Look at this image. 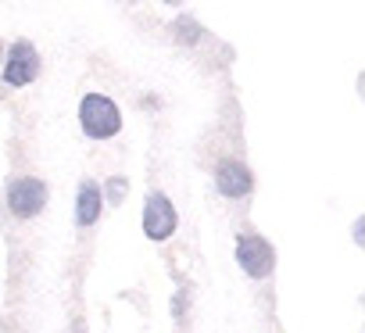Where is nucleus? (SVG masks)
<instances>
[{
  "instance_id": "423d86ee",
  "label": "nucleus",
  "mask_w": 365,
  "mask_h": 333,
  "mask_svg": "<svg viewBox=\"0 0 365 333\" xmlns=\"http://www.w3.org/2000/svg\"><path fill=\"white\" fill-rule=\"evenodd\" d=\"M215 190L222 198H230V201L247 198L255 190V176H251V169H247L240 158H222L215 165Z\"/></svg>"
},
{
  "instance_id": "f8f14e48",
  "label": "nucleus",
  "mask_w": 365,
  "mask_h": 333,
  "mask_svg": "<svg viewBox=\"0 0 365 333\" xmlns=\"http://www.w3.org/2000/svg\"><path fill=\"white\" fill-rule=\"evenodd\" d=\"M129 4H133V0H129Z\"/></svg>"
},
{
  "instance_id": "9b49d317",
  "label": "nucleus",
  "mask_w": 365,
  "mask_h": 333,
  "mask_svg": "<svg viewBox=\"0 0 365 333\" xmlns=\"http://www.w3.org/2000/svg\"><path fill=\"white\" fill-rule=\"evenodd\" d=\"M168 4H179V0H168Z\"/></svg>"
},
{
  "instance_id": "f257e3e1",
  "label": "nucleus",
  "mask_w": 365,
  "mask_h": 333,
  "mask_svg": "<svg viewBox=\"0 0 365 333\" xmlns=\"http://www.w3.org/2000/svg\"><path fill=\"white\" fill-rule=\"evenodd\" d=\"M79 129L90 140H111L122 133V111L108 93H86L79 101Z\"/></svg>"
},
{
  "instance_id": "7ed1b4c3",
  "label": "nucleus",
  "mask_w": 365,
  "mask_h": 333,
  "mask_svg": "<svg viewBox=\"0 0 365 333\" xmlns=\"http://www.w3.org/2000/svg\"><path fill=\"white\" fill-rule=\"evenodd\" d=\"M51 201V187L36 176H15L8 180V212L15 219H36Z\"/></svg>"
},
{
  "instance_id": "39448f33",
  "label": "nucleus",
  "mask_w": 365,
  "mask_h": 333,
  "mask_svg": "<svg viewBox=\"0 0 365 333\" xmlns=\"http://www.w3.org/2000/svg\"><path fill=\"white\" fill-rule=\"evenodd\" d=\"M175 226H179V215H175V205L168 201V194L150 190L147 205H143V237L161 244V240H168L175 233Z\"/></svg>"
},
{
  "instance_id": "0eeeda50",
  "label": "nucleus",
  "mask_w": 365,
  "mask_h": 333,
  "mask_svg": "<svg viewBox=\"0 0 365 333\" xmlns=\"http://www.w3.org/2000/svg\"><path fill=\"white\" fill-rule=\"evenodd\" d=\"M101 212H104L101 183H97V180H83V183H79V190H76V226H79V230L97 226Z\"/></svg>"
},
{
  "instance_id": "6e6552de",
  "label": "nucleus",
  "mask_w": 365,
  "mask_h": 333,
  "mask_svg": "<svg viewBox=\"0 0 365 333\" xmlns=\"http://www.w3.org/2000/svg\"><path fill=\"white\" fill-rule=\"evenodd\" d=\"M201 36H205V29L197 26V19H190V15L175 19V40H179V43H187V47H190V43H197Z\"/></svg>"
},
{
  "instance_id": "f03ea898",
  "label": "nucleus",
  "mask_w": 365,
  "mask_h": 333,
  "mask_svg": "<svg viewBox=\"0 0 365 333\" xmlns=\"http://www.w3.org/2000/svg\"><path fill=\"white\" fill-rule=\"evenodd\" d=\"M43 61H40V51L33 47V40H15L8 51H4V65H0V72H4V83L11 90H26L36 83Z\"/></svg>"
},
{
  "instance_id": "1a4fd4ad",
  "label": "nucleus",
  "mask_w": 365,
  "mask_h": 333,
  "mask_svg": "<svg viewBox=\"0 0 365 333\" xmlns=\"http://www.w3.org/2000/svg\"><path fill=\"white\" fill-rule=\"evenodd\" d=\"M125 190H129V180H125V176H111V180L101 187L104 201H111V205H122V201H125Z\"/></svg>"
},
{
  "instance_id": "9d476101",
  "label": "nucleus",
  "mask_w": 365,
  "mask_h": 333,
  "mask_svg": "<svg viewBox=\"0 0 365 333\" xmlns=\"http://www.w3.org/2000/svg\"><path fill=\"white\" fill-rule=\"evenodd\" d=\"M0 65H4V43H0Z\"/></svg>"
},
{
  "instance_id": "20e7f679",
  "label": "nucleus",
  "mask_w": 365,
  "mask_h": 333,
  "mask_svg": "<svg viewBox=\"0 0 365 333\" xmlns=\"http://www.w3.org/2000/svg\"><path fill=\"white\" fill-rule=\"evenodd\" d=\"M237 265L251 280H269L276 269V247L262 233H240L237 237Z\"/></svg>"
}]
</instances>
